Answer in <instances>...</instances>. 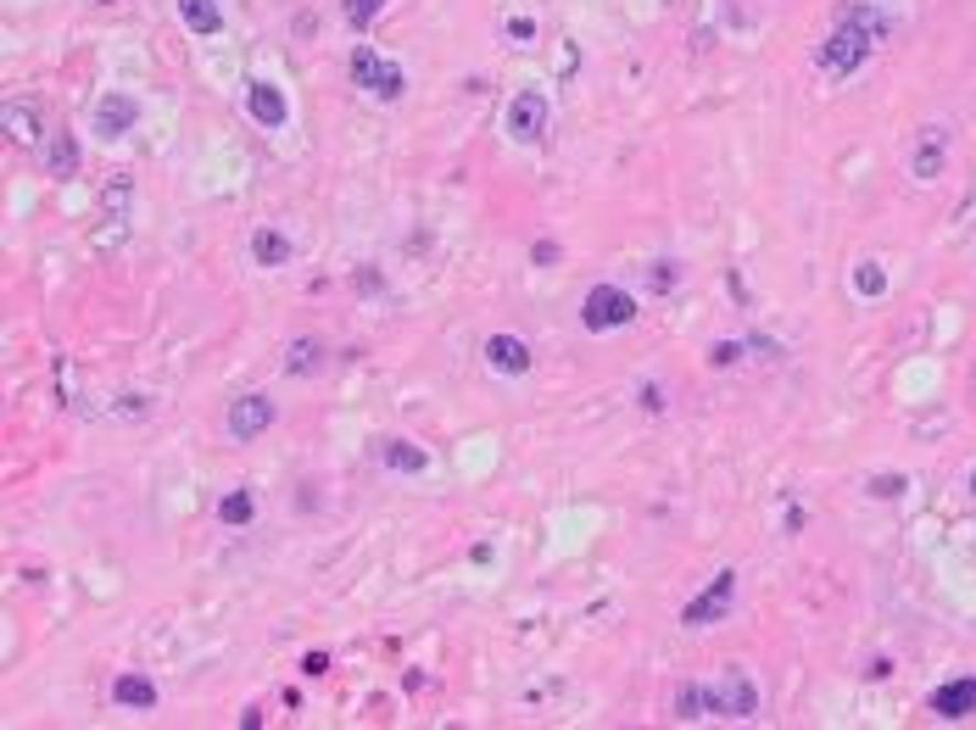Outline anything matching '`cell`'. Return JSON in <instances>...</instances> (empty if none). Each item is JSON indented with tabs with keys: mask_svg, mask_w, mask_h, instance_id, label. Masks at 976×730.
<instances>
[{
	"mask_svg": "<svg viewBox=\"0 0 976 730\" xmlns=\"http://www.w3.org/2000/svg\"><path fill=\"white\" fill-rule=\"evenodd\" d=\"M274 418H280V407H274V396H262V391H246V396H235L224 407L229 440H257L262 429H274Z\"/></svg>",
	"mask_w": 976,
	"mask_h": 730,
	"instance_id": "6",
	"label": "cell"
},
{
	"mask_svg": "<svg viewBox=\"0 0 976 730\" xmlns=\"http://www.w3.org/2000/svg\"><path fill=\"white\" fill-rule=\"evenodd\" d=\"M637 407H642V413H653V418H659V413H664V407H670V396H664V391H659V385H653V380H648V385H642V391H637Z\"/></svg>",
	"mask_w": 976,
	"mask_h": 730,
	"instance_id": "28",
	"label": "cell"
},
{
	"mask_svg": "<svg viewBox=\"0 0 976 730\" xmlns=\"http://www.w3.org/2000/svg\"><path fill=\"white\" fill-rule=\"evenodd\" d=\"M358 291H369V296L380 291V273H375V268H364V273H358Z\"/></svg>",
	"mask_w": 976,
	"mask_h": 730,
	"instance_id": "33",
	"label": "cell"
},
{
	"mask_svg": "<svg viewBox=\"0 0 976 730\" xmlns=\"http://www.w3.org/2000/svg\"><path fill=\"white\" fill-rule=\"evenodd\" d=\"M948 167V129H921L915 151H910V178H921V185H932V178Z\"/></svg>",
	"mask_w": 976,
	"mask_h": 730,
	"instance_id": "9",
	"label": "cell"
},
{
	"mask_svg": "<svg viewBox=\"0 0 976 730\" xmlns=\"http://www.w3.org/2000/svg\"><path fill=\"white\" fill-rule=\"evenodd\" d=\"M173 7H180L185 29H191V34H202V40H213V34L224 29V12H218V0H173Z\"/></svg>",
	"mask_w": 976,
	"mask_h": 730,
	"instance_id": "17",
	"label": "cell"
},
{
	"mask_svg": "<svg viewBox=\"0 0 976 730\" xmlns=\"http://www.w3.org/2000/svg\"><path fill=\"white\" fill-rule=\"evenodd\" d=\"M324 362H329V346H324L318 335H296V340L285 346V374H291V380L324 374Z\"/></svg>",
	"mask_w": 976,
	"mask_h": 730,
	"instance_id": "13",
	"label": "cell"
},
{
	"mask_svg": "<svg viewBox=\"0 0 976 730\" xmlns=\"http://www.w3.org/2000/svg\"><path fill=\"white\" fill-rule=\"evenodd\" d=\"M40 173H45V178H73V173H78V134H73V129H56V134L45 140Z\"/></svg>",
	"mask_w": 976,
	"mask_h": 730,
	"instance_id": "14",
	"label": "cell"
},
{
	"mask_svg": "<svg viewBox=\"0 0 976 730\" xmlns=\"http://www.w3.org/2000/svg\"><path fill=\"white\" fill-rule=\"evenodd\" d=\"M502 34H508L513 45H536V34H542V29H536V18H508V29H502Z\"/></svg>",
	"mask_w": 976,
	"mask_h": 730,
	"instance_id": "27",
	"label": "cell"
},
{
	"mask_svg": "<svg viewBox=\"0 0 976 730\" xmlns=\"http://www.w3.org/2000/svg\"><path fill=\"white\" fill-rule=\"evenodd\" d=\"M670 708H675V719H681V724H697V719L753 724V719H759V708H764V697H759L753 675H742V669H720L715 680H692V686H681Z\"/></svg>",
	"mask_w": 976,
	"mask_h": 730,
	"instance_id": "2",
	"label": "cell"
},
{
	"mask_svg": "<svg viewBox=\"0 0 976 730\" xmlns=\"http://www.w3.org/2000/svg\"><path fill=\"white\" fill-rule=\"evenodd\" d=\"M530 262H542V268L559 262V246H553V240H536V246H530Z\"/></svg>",
	"mask_w": 976,
	"mask_h": 730,
	"instance_id": "31",
	"label": "cell"
},
{
	"mask_svg": "<svg viewBox=\"0 0 976 730\" xmlns=\"http://www.w3.org/2000/svg\"><path fill=\"white\" fill-rule=\"evenodd\" d=\"M112 702L118 708H134V713H151L156 708V686L145 675H118L112 680Z\"/></svg>",
	"mask_w": 976,
	"mask_h": 730,
	"instance_id": "16",
	"label": "cell"
},
{
	"mask_svg": "<svg viewBox=\"0 0 976 730\" xmlns=\"http://www.w3.org/2000/svg\"><path fill=\"white\" fill-rule=\"evenodd\" d=\"M731 608H737V569H720L715 580H708V586L681 608V624H686V630H708V624H720Z\"/></svg>",
	"mask_w": 976,
	"mask_h": 730,
	"instance_id": "4",
	"label": "cell"
},
{
	"mask_svg": "<svg viewBox=\"0 0 976 730\" xmlns=\"http://www.w3.org/2000/svg\"><path fill=\"white\" fill-rule=\"evenodd\" d=\"M904 486H910L904 475H876V480H865V491H870L876 502H899V497H904Z\"/></svg>",
	"mask_w": 976,
	"mask_h": 730,
	"instance_id": "24",
	"label": "cell"
},
{
	"mask_svg": "<svg viewBox=\"0 0 976 730\" xmlns=\"http://www.w3.org/2000/svg\"><path fill=\"white\" fill-rule=\"evenodd\" d=\"M251 508H257V502H251V491H229V497L218 502V519H224V524H246V519H251Z\"/></svg>",
	"mask_w": 976,
	"mask_h": 730,
	"instance_id": "23",
	"label": "cell"
},
{
	"mask_svg": "<svg viewBox=\"0 0 976 730\" xmlns=\"http://www.w3.org/2000/svg\"><path fill=\"white\" fill-rule=\"evenodd\" d=\"M246 112H251V123H262V129H285V123H291V107H285V96H280V84H269V78L246 84Z\"/></svg>",
	"mask_w": 976,
	"mask_h": 730,
	"instance_id": "10",
	"label": "cell"
},
{
	"mask_svg": "<svg viewBox=\"0 0 976 730\" xmlns=\"http://www.w3.org/2000/svg\"><path fill=\"white\" fill-rule=\"evenodd\" d=\"M291 235H280V229H257L251 235V257H257V268H285L291 262Z\"/></svg>",
	"mask_w": 976,
	"mask_h": 730,
	"instance_id": "18",
	"label": "cell"
},
{
	"mask_svg": "<svg viewBox=\"0 0 976 730\" xmlns=\"http://www.w3.org/2000/svg\"><path fill=\"white\" fill-rule=\"evenodd\" d=\"M134 123H140V107H134V96H123V89H107V96L96 101V134H101L107 145L123 140Z\"/></svg>",
	"mask_w": 976,
	"mask_h": 730,
	"instance_id": "8",
	"label": "cell"
},
{
	"mask_svg": "<svg viewBox=\"0 0 976 730\" xmlns=\"http://www.w3.org/2000/svg\"><path fill=\"white\" fill-rule=\"evenodd\" d=\"M0 123H7V140L12 145H40V140H51V134H40V118L29 112V107H0Z\"/></svg>",
	"mask_w": 976,
	"mask_h": 730,
	"instance_id": "19",
	"label": "cell"
},
{
	"mask_svg": "<svg viewBox=\"0 0 976 730\" xmlns=\"http://www.w3.org/2000/svg\"><path fill=\"white\" fill-rule=\"evenodd\" d=\"M887 34H893V12L887 7H876V0H843L826 40L815 45V67L826 78H854Z\"/></svg>",
	"mask_w": 976,
	"mask_h": 730,
	"instance_id": "1",
	"label": "cell"
},
{
	"mask_svg": "<svg viewBox=\"0 0 976 730\" xmlns=\"http://www.w3.org/2000/svg\"><path fill=\"white\" fill-rule=\"evenodd\" d=\"M854 291H859L865 302H876V296H887V268H881L876 257H865V262H854Z\"/></svg>",
	"mask_w": 976,
	"mask_h": 730,
	"instance_id": "21",
	"label": "cell"
},
{
	"mask_svg": "<svg viewBox=\"0 0 976 730\" xmlns=\"http://www.w3.org/2000/svg\"><path fill=\"white\" fill-rule=\"evenodd\" d=\"M486 362L497 374H508V380H519V374H530V346L519 340V335H486Z\"/></svg>",
	"mask_w": 976,
	"mask_h": 730,
	"instance_id": "12",
	"label": "cell"
},
{
	"mask_svg": "<svg viewBox=\"0 0 976 730\" xmlns=\"http://www.w3.org/2000/svg\"><path fill=\"white\" fill-rule=\"evenodd\" d=\"M648 280H653V291H659V296H664V291H675V285H681V262H653Z\"/></svg>",
	"mask_w": 976,
	"mask_h": 730,
	"instance_id": "26",
	"label": "cell"
},
{
	"mask_svg": "<svg viewBox=\"0 0 976 730\" xmlns=\"http://www.w3.org/2000/svg\"><path fill=\"white\" fill-rule=\"evenodd\" d=\"M291 29H296V40H313V34H318V18H313V12H296Z\"/></svg>",
	"mask_w": 976,
	"mask_h": 730,
	"instance_id": "30",
	"label": "cell"
},
{
	"mask_svg": "<svg viewBox=\"0 0 976 730\" xmlns=\"http://www.w3.org/2000/svg\"><path fill=\"white\" fill-rule=\"evenodd\" d=\"M965 491H970V497H976V469H970V475H965Z\"/></svg>",
	"mask_w": 976,
	"mask_h": 730,
	"instance_id": "34",
	"label": "cell"
},
{
	"mask_svg": "<svg viewBox=\"0 0 976 730\" xmlns=\"http://www.w3.org/2000/svg\"><path fill=\"white\" fill-rule=\"evenodd\" d=\"M302 675H329V653H307V658H302Z\"/></svg>",
	"mask_w": 976,
	"mask_h": 730,
	"instance_id": "32",
	"label": "cell"
},
{
	"mask_svg": "<svg viewBox=\"0 0 976 730\" xmlns=\"http://www.w3.org/2000/svg\"><path fill=\"white\" fill-rule=\"evenodd\" d=\"M742 351H748V340H720L715 351H708V369H737Z\"/></svg>",
	"mask_w": 976,
	"mask_h": 730,
	"instance_id": "25",
	"label": "cell"
},
{
	"mask_svg": "<svg viewBox=\"0 0 976 730\" xmlns=\"http://www.w3.org/2000/svg\"><path fill=\"white\" fill-rule=\"evenodd\" d=\"M346 73H351V89H364V96H375V101H386V107L408 96V73H402L397 62H386L375 45H351Z\"/></svg>",
	"mask_w": 976,
	"mask_h": 730,
	"instance_id": "3",
	"label": "cell"
},
{
	"mask_svg": "<svg viewBox=\"0 0 976 730\" xmlns=\"http://www.w3.org/2000/svg\"><path fill=\"white\" fill-rule=\"evenodd\" d=\"M129 201H134V185H129V173H112V178H107V190H101V218H107V224H123Z\"/></svg>",
	"mask_w": 976,
	"mask_h": 730,
	"instance_id": "20",
	"label": "cell"
},
{
	"mask_svg": "<svg viewBox=\"0 0 976 730\" xmlns=\"http://www.w3.org/2000/svg\"><path fill=\"white\" fill-rule=\"evenodd\" d=\"M380 464L397 469V475H424L430 469V451L413 446V440H402V435H391V440H380Z\"/></svg>",
	"mask_w": 976,
	"mask_h": 730,
	"instance_id": "15",
	"label": "cell"
},
{
	"mask_svg": "<svg viewBox=\"0 0 976 730\" xmlns=\"http://www.w3.org/2000/svg\"><path fill=\"white\" fill-rule=\"evenodd\" d=\"M380 12H386V0H340V18H346L351 29H369Z\"/></svg>",
	"mask_w": 976,
	"mask_h": 730,
	"instance_id": "22",
	"label": "cell"
},
{
	"mask_svg": "<svg viewBox=\"0 0 976 730\" xmlns=\"http://www.w3.org/2000/svg\"><path fill=\"white\" fill-rule=\"evenodd\" d=\"M932 713L948 719V724L970 719V713H976V675H954V680H943V686L932 691Z\"/></svg>",
	"mask_w": 976,
	"mask_h": 730,
	"instance_id": "11",
	"label": "cell"
},
{
	"mask_svg": "<svg viewBox=\"0 0 976 730\" xmlns=\"http://www.w3.org/2000/svg\"><path fill=\"white\" fill-rule=\"evenodd\" d=\"M547 123H553V107H547L542 89H519V96L508 101V134L519 145H536L547 134Z\"/></svg>",
	"mask_w": 976,
	"mask_h": 730,
	"instance_id": "7",
	"label": "cell"
},
{
	"mask_svg": "<svg viewBox=\"0 0 976 730\" xmlns=\"http://www.w3.org/2000/svg\"><path fill=\"white\" fill-rule=\"evenodd\" d=\"M112 413H118V418H145V413H151V396H118Z\"/></svg>",
	"mask_w": 976,
	"mask_h": 730,
	"instance_id": "29",
	"label": "cell"
},
{
	"mask_svg": "<svg viewBox=\"0 0 976 730\" xmlns=\"http://www.w3.org/2000/svg\"><path fill=\"white\" fill-rule=\"evenodd\" d=\"M631 318H637V302H631V291H619V285H592L586 302H581V324H586L592 335L626 329Z\"/></svg>",
	"mask_w": 976,
	"mask_h": 730,
	"instance_id": "5",
	"label": "cell"
}]
</instances>
